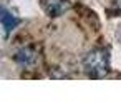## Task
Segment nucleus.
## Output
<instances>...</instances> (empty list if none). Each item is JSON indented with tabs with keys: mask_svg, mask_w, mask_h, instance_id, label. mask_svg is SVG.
Returning a JSON list of instances; mask_svg holds the SVG:
<instances>
[{
	"mask_svg": "<svg viewBox=\"0 0 121 110\" xmlns=\"http://www.w3.org/2000/svg\"><path fill=\"white\" fill-rule=\"evenodd\" d=\"M116 2H118V5H119V9H121V0H116Z\"/></svg>",
	"mask_w": 121,
	"mask_h": 110,
	"instance_id": "39448f33",
	"label": "nucleus"
},
{
	"mask_svg": "<svg viewBox=\"0 0 121 110\" xmlns=\"http://www.w3.org/2000/svg\"><path fill=\"white\" fill-rule=\"evenodd\" d=\"M15 60H17L20 65H23V67H32V65L37 63L38 53H37L35 50H32V48H20V50L15 53Z\"/></svg>",
	"mask_w": 121,
	"mask_h": 110,
	"instance_id": "20e7f679",
	"label": "nucleus"
},
{
	"mask_svg": "<svg viewBox=\"0 0 121 110\" xmlns=\"http://www.w3.org/2000/svg\"><path fill=\"white\" fill-rule=\"evenodd\" d=\"M85 72L93 78H103L106 77L109 70V52L104 48H95L86 53L83 60Z\"/></svg>",
	"mask_w": 121,
	"mask_h": 110,
	"instance_id": "f257e3e1",
	"label": "nucleus"
},
{
	"mask_svg": "<svg viewBox=\"0 0 121 110\" xmlns=\"http://www.w3.org/2000/svg\"><path fill=\"white\" fill-rule=\"evenodd\" d=\"M20 24V20L5 7H0V25L4 27L5 33H10L12 30H15V27Z\"/></svg>",
	"mask_w": 121,
	"mask_h": 110,
	"instance_id": "7ed1b4c3",
	"label": "nucleus"
},
{
	"mask_svg": "<svg viewBox=\"0 0 121 110\" xmlns=\"http://www.w3.org/2000/svg\"><path fill=\"white\" fill-rule=\"evenodd\" d=\"M42 7L47 12V15L60 17L68 10L70 4H68V0H42Z\"/></svg>",
	"mask_w": 121,
	"mask_h": 110,
	"instance_id": "f03ea898",
	"label": "nucleus"
}]
</instances>
